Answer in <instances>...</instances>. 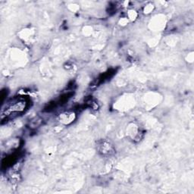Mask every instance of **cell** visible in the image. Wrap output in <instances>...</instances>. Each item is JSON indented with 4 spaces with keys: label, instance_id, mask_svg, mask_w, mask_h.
<instances>
[{
    "label": "cell",
    "instance_id": "cell-1",
    "mask_svg": "<svg viewBox=\"0 0 194 194\" xmlns=\"http://www.w3.org/2000/svg\"><path fill=\"white\" fill-rule=\"evenodd\" d=\"M77 118V113L74 110H67L59 113L58 115V121L65 126L70 125Z\"/></svg>",
    "mask_w": 194,
    "mask_h": 194
},
{
    "label": "cell",
    "instance_id": "cell-2",
    "mask_svg": "<svg viewBox=\"0 0 194 194\" xmlns=\"http://www.w3.org/2000/svg\"><path fill=\"white\" fill-rule=\"evenodd\" d=\"M97 150L100 154H101L102 155H105V156L112 155L115 153V148L113 145L110 141L106 140H102L99 142L97 145Z\"/></svg>",
    "mask_w": 194,
    "mask_h": 194
},
{
    "label": "cell",
    "instance_id": "cell-3",
    "mask_svg": "<svg viewBox=\"0 0 194 194\" xmlns=\"http://www.w3.org/2000/svg\"><path fill=\"white\" fill-rule=\"evenodd\" d=\"M138 13L134 9H130L128 10L127 13V18L128 19V21H134L137 18Z\"/></svg>",
    "mask_w": 194,
    "mask_h": 194
},
{
    "label": "cell",
    "instance_id": "cell-4",
    "mask_svg": "<svg viewBox=\"0 0 194 194\" xmlns=\"http://www.w3.org/2000/svg\"><path fill=\"white\" fill-rule=\"evenodd\" d=\"M154 8H155V6L152 3L147 4V5H146L144 7H143V13L146 15L150 14L152 12H153V10H154Z\"/></svg>",
    "mask_w": 194,
    "mask_h": 194
},
{
    "label": "cell",
    "instance_id": "cell-5",
    "mask_svg": "<svg viewBox=\"0 0 194 194\" xmlns=\"http://www.w3.org/2000/svg\"><path fill=\"white\" fill-rule=\"evenodd\" d=\"M128 19L127 18V17H121V19L119 20V24H121V25L122 26H124L126 25V24H127V23H128Z\"/></svg>",
    "mask_w": 194,
    "mask_h": 194
}]
</instances>
